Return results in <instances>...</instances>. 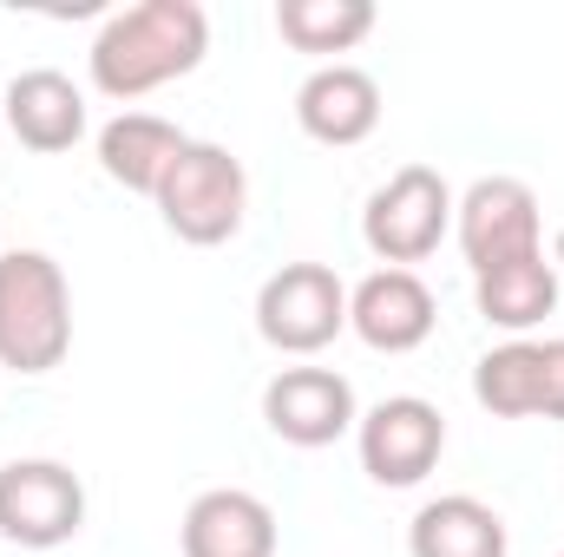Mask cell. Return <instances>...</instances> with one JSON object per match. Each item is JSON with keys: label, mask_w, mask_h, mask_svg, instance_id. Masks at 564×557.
Listing matches in <instances>:
<instances>
[{"label": "cell", "mask_w": 564, "mask_h": 557, "mask_svg": "<svg viewBox=\"0 0 564 557\" xmlns=\"http://www.w3.org/2000/svg\"><path fill=\"white\" fill-rule=\"evenodd\" d=\"M204 53H210V13L197 0H139L99 26L86 66L106 99H144V92L197 73Z\"/></svg>", "instance_id": "1"}, {"label": "cell", "mask_w": 564, "mask_h": 557, "mask_svg": "<svg viewBox=\"0 0 564 557\" xmlns=\"http://www.w3.org/2000/svg\"><path fill=\"white\" fill-rule=\"evenodd\" d=\"M73 348V288L46 250L0 256V368L53 374Z\"/></svg>", "instance_id": "2"}, {"label": "cell", "mask_w": 564, "mask_h": 557, "mask_svg": "<svg viewBox=\"0 0 564 557\" xmlns=\"http://www.w3.org/2000/svg\"><path fill=\"white\" fill-rule=\"evenodd\" d=\"M158 217L177 243H197V250H217L243 230V210H250V177L243 164L224 151V144H184L158 184Z\"/></svg>", "instance_id": "3"}, {"label": "cell", "mask_w": 564, "mask_h": 557, "mask_svg": "<svg viewBox=\"0 0 564 557\" xmlns=\"http://www.w3.org/2000/svg\"><path fill=\"white\" fill-rule=\"evenodd\" d=\"M453 190L433 164H401L361 210V243L388 263V270H408L426 263L440 250V237L453 230Z\"/></svg>", "instance_id": "4"}, {"label": "cell", "mask_w": 564, "mask_h": 557, "mask_svg": "<svg viewBox=\"0 0 564 557\" xmlns=\"http://www.w3.org/2000/svg\"><path fill=\"white\" fill-rule=\"evenodd\" d=\"M348 328V288L328 263H282L257 288V335L276 354H322Z\"/></svg>", "instance_id": "5"}, {"label": "cell", "mask_w": 564, "mask_h": 557, "mask_svg": "<svg viewBox=\"0 0 564 557\" xmlns=\"http://www.w3.org/2000/svg\"><path fill=\"white\" fill-rule=\"evenodd\" d=\"M86 525V485L59 459H13L0 466V538L20 551H53L79 538Z\"/></svg>", "instance_id": "6"}, {"label": "cell", "mask_w": 564, "mask_h": 557, "mask_svg": "<svg viewBox=\"0 0 564 557\" xmlns=\"http://www.w3.org/2000/svg\"><path fill=\"white\" fill-rule=\"evenodd\" d=\"M355 446H361V472L375 485L401 492V485H421L426 472L440 466L446 419L421 394H394V401H381V407H368L355 419Z\"/></svg>", "instance_id": "7"}, {"label": "cell", "mask_w": 564, "mask_h": 557, "mask_svg": "<svg viewBox=\"0 0 564 557\" xmlns=\"http://www.w3.org/2000/svg\"><path fill=\"white\" fill-rule=\"evenodd\" d=\"M453 230H459V250H466L473 276L545 250L539 243V197H532L525 177H479L453 204Z\"/></svg>", "instance_id": "8"}, {"label": "cell", "mask_w": 564, "mask_h": 557, "mask_svg": "<svg viewBox=\"0 0 564 557\" xmlns=\"http://www.w3.org/2000/svg\"><path fill=\"white\" fill-rule=\"evenodd\" d=\"M479 407L499 419H564V341H506L473 368Z\"/></svg>", "instance_id": "9"}, {"label": "cell", "mask_w": 564, "mask_h": 557, "mask_svg": "<svg viewBox=\"0 0 564 557\" xmlns=\"http://www.w3.org/2000/svg\"><path fill=\"white\" fill-rule=\"evenodd\" d=\"M263 419H270V433L282 446L315 452V446H335L341 433H355L361 407H355L348 374H335V368H282L263 387Z\"/></svg>", "instance_id": "10"}, {"label": "cell", "mask_w": 564, "mask_h": 557, "mask_svg": "<svg viewBox=\"0 0 564 557\" xmlns=\"http://www.w3.org/2000/svg\"><path fill=\"white\" fill-rule=\"evenodd\" d=\"M440 321V302L414 270H375L368 282L348 288V328L375 354H414Z\"/></svg>", "instance_id": "11"}, {"label": "cell", "mask_w": 564, "mask_h": 557, "mask_svg": "<svg viewBox=\"0 0 564 557\" xmlns=\"http://www.w3.org/2000/svg\"><path fill=\"white\" fill-rule=\"evenodd\" d=\"M295 125L315 144H361L381 125V86L361 66H315L295 92Z\"/></svg>", "instance_id": "12"}, {"label": "cell", "mask_w": 564, "mask_h": 557, "mask_svg": "<svg viewBox=\"0 0 564 557\" xmlns=\"http://www.w3.org/2000/svg\"><path fill=\"white\" fill-rule=\"evenodd\" d=\"M0 125L26 151H73L86 139V92L53 73V66H33V73H13L7 79V99H0Z\"/></svg>", "instance_id": "13"}, {"label": "cell", "mask_w": 564, "mask_h": 557, "mask_svg": "<svg viewBox=\"0 0 564 557\" xmlns=\"http://www.w3.org/2000/svg\"><path fill=\"white\" fill-rule=\"evenodd\" d=\"M177 538H184V557H276V512L257 492L217 485L191 499Z\"/></svg>", "instance_id": "14"}, {"label": "cell", "mask_w": 564, "mask_h": 557, "mask_svg": "<svg viewBox=\"0 0 564 557\" xmlns=\"http://www.w3.org/2000/svg\"><path fill=\"white\" fill-rule=\"evenodd\" d=\"M506 518L473 499V492H446V499H426L408 525V557H506Z\"/></svg>", "instance_id": "15"}, {"label": "cell", "mask_w": 564, "mask_h": 557, "mask_svg": "<svg viewBox=\"0 0 564 557\" xmlns=\"http://www.w3.org/2000/svg\"><path fill=\"white\" fill-rule=\"evenodd\" d=\"M184 144L191 139H184L171 119H158V112H119V119L99 132V171H106L112 184L139 190V197H158V184H164V171H171V157H177Z\"/></svg>", "instance_id": "16"}, {"label": "cell", "mask_w": 564, "mask_h": 557, "mask_svg": "<svg viewBox=\"0 0 564 557\" xmlns=\"http://www.w3.org/2000/svg\"><path fill=\"white\" fill-rule=\"evenodd\" d=\"M473 302H479V315L492 328L525 335V328H539L558 308V270L545 263V250L539 256H519V263H499V270L473 276Z\"/></svg>", "instance_id": "17"}, {"label": "cell", "mask_w": 564, "mask_h": 557, "mask_svg": "<svg viewBox=\"0 0 564 557\" xmlns=\"http://www.w3.org/2000/svg\"><path fill=\"white\" fill-rule=\"evenodd\" d=\"M276 33L295 53H348L375 33V7L368 0H282Z\"/></svg>", "instance_id": "18"}, {"label": "cell", "mask_w": 564, "mask_h": 557, "mask_svg": "<svg viewBox=\"0 0 564 557\" xmlns=\"http://www.w3.org/2000/svg\"><path fill=\"white\" fill-rule=\"evenodd\" d=\"M558 263H564V230H558Z\"/></svg>", "instance_id": "19"}]
</instances>
